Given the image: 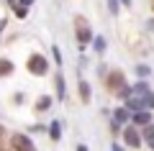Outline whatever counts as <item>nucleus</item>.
Wrapping results in <instances>:
<instances>
[{
    "label": "nucleus",
    "mask_w": 154,
    "mask_h": 151,
    "mask_svg": "<svg viewBox=\"0 0 154 151\" xmlns=\"http://www.w3.org/2000/svg\"><path fill=\"white\" fill-rule=\"evenodd\" d=\"M51 56H54L57 64H62V51H59V46H51Z\"/></svg>",
    "instance_id": "nucleus-18"
},
{
    "label": "nucleus",
    "mask_w": 154,
    "mask_h": 151,
    "mask_svg": "<svg viewBox=\"0 0 154 151\" xmlns=\"http://www.w3.org/2000/svg\"><path fill=\"white\" fill-rule=\"evenodd\" d=\"M18 3H21V5H31L33 0H18Z\"/></svg>",
    "instance_id": "nucleus-19"
},
{
    "label": "nucleus",
    "mask_w": 154,
    "mask_h": 151,
    "mask_svg": "<svg viewBox=\"0 0 154 151\" xmlns=\"http://www.w3.org/2000/svg\"><path fill=\"white\" fill-rule=\"evenodd\" d=\"M54 85H57V97H59V100H64V97H67V85H64V77H62V74H57V77H54Z\"/></svg>",
    "instance_id": "nucleus-6"
},
{
    "label": "nucleus",
    "mask_w": 154,
    "mask_h": 151,
    "mask_svg": "<svg viewBox=\"0 0 154 151\" xmlns=\"http://www.w3.org/2000/svg\"><path fill=\"white\" fill-rule=\"evenodd\" d=\"M139 105H141V108H146V110H152V108H154V92L146 90L141 97H139Z\"/></svg>",
    "instance_id": "nucleus-5"
},
{
    "label": "nucleus",
    "mask_w": 154,
    "mask_h": 151,
    "mask_svg": "<svg viewBox=\"0 0 154 151\" xmlns=\"http://www.w3.org/2000/svg\"><path fill=\"white\" fill-rule=\"evenodd\" d=\"M131 120H134L136 125H146V123H152V113L141 108V110H136V113L131 115Z\"/></svg>",
    "instance_id": "nucleus-4"
},
{
    "label": "nucleus",
    "mask_w": 154,
    "mask_h": 151,
    "mask_svg": "<svg viewBox=\"0 0 154 151\" xmlns=\"http://www.w3.org/2000/svg\"><path fill=\"white\" fill-rule=\"evenodd\" d=\"M3 28H5V21H0V31H3Z\"/></svg>",
    "instance_id": "nucleus-23"
},
{
    "label": "nucleus",
    "mask_w": 154,
    "mask_h": 151,
    "mask_svg": "<svg viewBox=\"0 0 154 151\" xmlns=\"http://www.w3.org/2000/svg\"><path fill=\"white\" fill-rule=\"evenodd\" d=\"M146 90H149V85H146V82H136V85L131 87V92H134V95H144Z\"/></svg>",
    "instance_id": "nucleus-14"
},
{
    "label": "nucleus",
    "mask_w": 154,
    "mask_h": 151,
    "mask_svg": "<svg viewBox=\"0 0 154 151\" xmlns=\"http://www.w3.org/2000/svg\"><path fill=\"white\" fill-rule=\"evenodd\" d=\"M108 11L110 16H118V0H108Z\"/></svg>",
    "instance_id": "nucleus-17"
},
{
    "label": "nucleus",
    "mask_w": 154,
    "mask_h": 151,
    "mask_svg": "<svg viewBox=\"0 0 154 151\" xmlns=\"http://www.w3.org/2000/svg\"><path fill=\"white\" fill-rule=\"evenodd\" d=\"M13 62H8V59H0V77H8V74H13Z\"/></svg>",
    "instance_id": "nucleus-10"
},
{
    "label": "nucleus",
    "mask_w": 154,
    "mask_h": 151,
    "mask_svg": "<svg viewBox=\"0 0 154 151\" xmlns=\"http://www.w3.org/2000/svg\"><path fill=\"white\" fill-rule=\"evenodd\" d=\"M0 133H3V125H0Z\"/></svg>",
    "instance_id": "nucleus-24"
},
{
    "label": "nucleus",
    "mask_w": 154,
    "mask_h": 151,
    "mask_svg": "<svg viewBox=\"0 0 154 151\" xmlns=\"http://www.w3.org/2000/svg\"><path fill=\"white\" fill-rule=\"evenodd\" d=\"M123 138H126V143L131 146V149H139V146H141V136L136 133V128H126L123 131Z\"/></svg>",
    "instance_id": "nucleus-3"
},
{
    "label": "nucleus",
    "mask_w": 154,
    "mask_h": 151,
    "mask_svg": "<svg viewBox=\"0 0 154 151\" xmlns=\"http://www.w3.org/2000/svg\"><path fill=\"white\" fill-rule=\"evenodd\" d=\"M13 146H16L18 151H36L33 143H31V138L23 136V133H13Z\"/></svg>",
    "instance_id": "nucleus-2"
},
{
    "label": "nucleus",
    "mask_w": 154,
    "mask_h": 151,
    "mask_svg": "<svg viewBox=\"0 0 154 151\" xmlns=\"http://www.w3.org/2000/svg\"><path fill=\"white\" fill-rule=\"evenodd\" d=\"M118 3H123L126 8H131V0H118Z\"/></svg>",
    "instance_id": "nucleus-20"
},
{
    "label": "nucleus",
    "mask_w": 154,
    "mask_h": 151,
    "mask_svg": "<svg viewBox=\"0 0 154 151\" xmlns=\"http://www.w3.org/2000/svg\"><path fill=\"white\" fill-rule=\"evenodd\" d=\"M93 44H95V51H98V54H103V51H105V38H100V36H98Z\"/></svg>",
    "instance_id": "nucleus-15"
},
{
    "label": "nucleus",
    "mask_w": 154,
    "mask_h": 151,
    "mask_svg": "<svg viewBox=\"0 0 154 151\" xmlns=\"http://www.w3.org/2000/svg\"><path fill=\"white\" fill-rule=\"evenodd\" d=\"M80 95H82V100H85V103H88V100H90V85H88V82H80Z\"/></svg>",
    "instance_id": "nucleus-13"
},
{
    "label": "nucleus",
    "mask_w": 154,
    "mask_h": 151,
    "mask_svg": "<svg viewBox=\"0 0 154 151\" xmlns=\"http://www.w3.org/2000/svg\"><path fill=\"white\" fill-rule=\"evenodd\" d=\"M11 8H13V11H16V16H18V18H26V16H28V5H21L18 0H16V3H13Z\"/></svg>",
    "instance_id": "nucleus-11"
},
{
    "label": "nucleus",
    "mask_w": 154,
    "mask_h": 151,
    "mask_svg": "<svg viewBox=\"0 0 154 151\" xmlns=\"http://www.w3.org/2000/svg\"><path fill=\"white\" fill-rule=\"evenodd\" d=\"M51 108V97H41V100H38V103H36V110H49Z\"/></svg>",
    "instance_id": "nucleus-12"
},
{
    "label": "nucleus",
    "mask_w": 154,
    "mask_h": 151,
    "mask_svg": "<svg viewBox=\"0 0 154 151\" xmlns=\"http://www.w3.org/2000/svg\"><path fill=\"white\" fill-rule=\"evenodd\" d=\"M136 74H139V77H149V74H152V69H149L146 64H139V67H136Z\"/></svg>",
    "instance_id": "nucleus-16"
},
{
    "label": "nucleus",
    "mask_w": 154,
    "mask_h": 151,
    "mask_svg": "<svg viewBox=\"0 0 154 151\" xmlns=\"http://www.w3.org/2000/svg\"><path fill=\"white\" fill-rule=\"evenodd\" d=\"M77 41H80V46H85L88 41H93V31H90L88 26L80 28V31H77Z\"/></svg>",
    "instance_id": "nucleus-8"
},
{
    "label": "nucleus",
    "mask_w": 154,
    "mask_h": 151,
    "mask_svg": "<svg viewBox=\"0 0 154 151\" xmlns=\"http://www.w3.org/2000/svg\"><path fill=\"white\" fill-rule=\"evenodd\" d=\"M46 69H49V64H46L44 56L33 54L31 59H28V72H33V74H46Z\"/></svg>",
    "instance_id": "nucleus-1"
},
{
    "label": "nucleus",
    "mask_w": 154,
    "mask_h": 151,
    "mask_svg": "<svg viewBox=\"0 0 154 151\" xmlns=\"http://www.w3.org/2000/svg\"><path fill=\"white\" fill-rule=\"evenodd\" d=\"M77 151H88V146H85V143H80V146H77Z\"/></svg>",
    "instance_id": "nucleus-21"
},
{
    "label": "nucleus",
    "mask_w": 154,
    "mask_h": 151,
    "mask_svg": "<svg viewBox=\"0 0 154 151\" xmlns=\"http://www.w3.org/2000/svg\"><path fill=\"white\" fill-rule=\"evenodd\" d=\"M110 151H123V149H121V146H118V143H113V149H110Z\"/></svg>",
    "instance_id": "nucleus-22"
},
{
    "label": "nucleus",
    "mask_w": 154,
    "mask_h": 151,
    "mask_svg": "<svg viewBox=\"0 0 154 151\" xmlns=\"http://www.w3.org/2000/svg\"><path fill=\"white\" fill-rule=\"evenodd\" d=\"M126 120H131V115H128V110H126V108H118V110H116V113H113V123L123 125V123H126Z\"/></svg>",
    "instance_id": "nucleus-7"
},
{
    "label": "nucleus",
    "mask_w": 154,
    "mask_h": 151,
    "mask_svg": "<svg viewBox=\"0 0 154 151\" xmlns=\"http://www.w3.org/2000/svg\"><path fill=\"white\" fill-rule=\"evenodd\" d=\"M49 136H51L54 141L62 138V123H59V120H51V125H49Z\"/></svg>",
    "instance_id": "nucleus-9"
}]
</instances>
